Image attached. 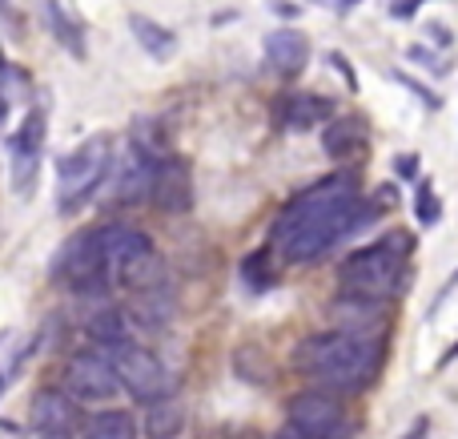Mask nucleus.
I'll use <instances>...</instances> for the list:
<instances>
[{
  "instance_id": "35",
  "label": "nucleus",
  "mask_w": 458,
  "mask_h": 439,
  "mask_svg": "<svg viewBox=\"0 0 458 439\" xmlns=\"http://www.w3.org/2000/svg\"><path fill=\"white\" fill-rule=\"evenodd\" d=\"M4 4H8V0H0V8H4Z\"/></svg>"
},
{
  "instance_id": "20",
  "label": "nucleus",
  "mask_w": 458,
  "mask_h": 439,
  "mask_svg": "<svg viewBox=\"0 0 458 439\" xmlns=\"http://www.w3.org/2000/svg\"><path fill=\"white\" fill-rule=\"evenodd\" d=\"M182 424H185V411H182V403H177L174 395H161V400L145 403V435L174 439L177 432H182Z\"/></svg>"
},
{
  "instance_id": "30",
  "label": "nucleus",
  "mask_w": 458,
  "mask_h": 439,
  "mask_svg": "<svg viewBox=\"0 0 458 439\" xmlns=\"http://www.w3.org/2000/svg\"><path fill=\"white\" fill-rule=\"evenodd\" d=\"M427 432H430V419H427V416H419V419H414V427H411V435H406V439H427Z\"/></svg>"
},
{
  "instance_id": "1",
  "label": "nucleus",
  "mask_w": 458,
  "mask_h": 439,
  "mask_svg": "<svg viewBox=\"0 0 458 439\" xmlns=\"http://www.w3.org/2000/svg\"><path fill=\"white\" fill-rule=\"evenodd\" d=\"M374 218H378V210H370L362 202L358 177L350 169H338V174H326L322 182L306 185L301 194H293L285 202L282 214L269 226V250H277L282 263L293 266L318 263L342 238L370 226Z\"/></svg>"
},
{
  "instance_id": "31",
  "label": "nucleus",
  "mask_w": 458,
  "mask_h": 439,
  "mask_svg": "<svg viewBox=\"0 0 458 439\" xmlns=\"http://www.w3.org/2000/svg\"><path fill=\"white\" fill-rule=\"evenodd\" d=\"M334 8H338V16H350L358 8V0H334Z\"/></svg>"
},
{
  "instance_id": "3",
  "label": "nucleus",
  "mask_w": 458,
  "mask_h": 439,
  "mask_svg": "<svg viewBox=\"0 0 458 439\" xmlns=\"http://www.w3.org/2000/svg\"><path fill=\"white\" fill-rule=\"evenodd\" d=\"M411 246H414L411 234L394 230L386 238H378L374 246L354 250L338 271L342 295L370 306H382L386 298H394L406 282V254H411Z\"/></svg>"
},
{
  "instance_id": "36",
  "label": "nucleus",
  "mask_w": 458,
  "mask_h": 439,
  "mask_svg": "<svg viewBox=\"0 0 458 439\" xmlns=\"http://www.w3.org/2000/svg\"><path fill=\"white\" fill-rule=\"evenodd\" d=\"M451 355H458V347H454V351H451Z\"/></svg>"
},
{
  "instance_id": "7",
  "label": "nucleus",
  "mask_w": 458,
  "mask_h": 439,
  "mask_svg": "<svg viewBox=\"0 0 458 439\" xmlns=\"http://www.w3.org/2000/svg\"><path fill=\"white\" fill-rule=\"evenodd\" d=\"M45 109H29L24 121L16 125V133L8 137V174H13V190L21 194H32L37 185V174H40V158H45Z\"/></svg>"
},
{
  "instance_id": "28",
  "label": "nucleus",
  "mask_w": 458,
  "mask_h": 439,
  "mask_svg": "<svg viewBox=\"0 0 458 439\" xmlns=\"http://www.w3.org/2000/svg\"><path fill=\"white\" fill-rule=\"evenodd\" d=\"M330 65L334 69H342V77H346V89L350 93H358V77H354V69H350V61L342 53H330Z\"/></svg>"
},
{
  "instance_id": "26",
  "label": "nucleus",
  "mask_w": 458,
  "mask_h": 439,
  "mask_svg": "<svg viewBox=\"0 0 458 439\" xmlns=\"http://www.w3.org/2000/svg\"><path fill=\"white\" fill-rule=\"evenodd\" d=\"M390 81H394V85H406V89H411V93H414V97H419V101H422V105H427V109H438V105H443V101H438V97H435V93H430V89H427V85H419V81H414V77H406V73L390 69Z\"/></svg>"
},
{
  "instance_id": "37",
  "label": "nucleus",
  "mask_w": 458,
  "mask_h": 439,
  "mask_svg": "<svg viewBox=\"0 0 458 439\" xmlns=\"http://www.w3.org/2000/svg\"><path fill=\"white\" fill-rule=\"evenodd\" d=\"M0 65H4V56H0Z\"/></svg>"
},
{
  "instance_id": "34",
  "label": "nucleus",
  "mask_w": 458,
  "mask_h": 439,
  "mask_svg": "<svg viewBox=\"0 0 458 439\" xmlns=\"http://www.w3.org/2000/svg\"><path fill=\"white\" fill-rule=\"evenodd\" d=\"M0 392H4V375H0Z\"/></svg>"
},
{
  "instance_id": "15",
  "label": "nucleus",
  "mask_w": 458,
  "mask_h": 439,
  "mask_svg": "<svg viewBox=\"0 0 458 439\" xmlns=\"http://www.w3.org/2000/svg\"><path fill=\"white\" fill-rule=\"evenodd\" d=\"M157 161H153L149 153H141V150H133V145H129L125 166H121V174H117V198L121 202H145V198H149L153 166H157Z\"/></svg>"
},
{
  "instance_id": "27",
  "label": "nucleus",
  "mask_w": 458,
  "mask_h": 439,
  "mask_svg": "<svg viewBox=\"0 0 458 439\" xmlns=\"http://www.w3.org/2000/svg\"><path fill=\"white\" fill-rule=\"evenodd\" d=\"M427 4V0H386V16L390 21H414V13Z\"/></svg>"
},
{
  "instance_id": "16",
  "label": "nucleus",
  "mask_w": 458,
  "mask_h": 439,
  "mask_svg": "<svg viewBox=\"0 0 458 439\" xmlns=\"http://www.w3.org/2000/svg\"><path fill=\"white\" fill-rule=\"evenodd\" d=\"M322 142H326V153H330V158L346 161V158H354V153L366 150L370 129H366L362 117H338V121H330V125H326Z\"/></svg>"
},
{
  "instance_id": "21",
  "label": "nucleus",
  "mask_w": 458,
  "mask_h": 439,
  "mask_svg": "<svg viewBox=\"0 0 458 439\" xmlns=\"http://www.w3.org/2000/svg\"><path fill=\"white\" fill-rule=\"evenodd\" d=\"M277 113H282V121L293 129H314L318 121L330 113V101H326V97H314V93H293L277 105Z\"/></svg>"
},
{
  "instance_id": "24",
  "label": "nucleus",
  "mask_w": 458,
  "mask_h": 439,
  "mask_svg": "<svg viewBox=\"0 0 458 439\" xmlns=\"http://www.w3.org/2000/svg\"><path fill=\"white\" fill-rule=\"evenodd\" d=\"M414 206H419V222H422V226H435L438 218H443V202H438V194L430 190V182H419Z\"/></svg>"
},
{
  "instance_id": "33",
  "label": "nucleus",
  "mask_w": 458,
  "mask_h": 439,
  "mask_svg": "<svg viewBox=\"0 0 458 439\" xmlns=\"http://www.w3.org/2000/svg\"><path fill=\"white\" fill-rule=\"evenodd\" d=\"M306 4H334V0H306Z\"/></svg>"
},
{
  "instance_id": "10",
  "label": "nucleus",
  "mask_w": 458,
  "mask_h": 439,
  "mask_svg": "<svg viewBox=\"0 0 458 439\" xmlns=\"http://www.w3.org/2000/svg\"><path fill=\"white\" fill-rule=\"evenodd\" d=\"M117 392L121 383L113 375V363L101 351H81L69 359V367H64V395L72 403H105V400H117Z\"/></svg>"
},
{
  "instance_id": "6",
  "label": "nucleus",
  "mask_w": 458,
  "mask_h": 439,
  "mask_svg": "<svg viewBox=\"0 0 458 439\" xmlns=\"http://www.w3.org/2000/svg\"><path fill=\"white\" fill-rule=\"evenodd\" d=\"M53 279L64 282L72 295H85V298H97L109 290V271H105V258H101V246H97L93 230L72 234V238L56 250Z\"/></svg>"
},
{
  "instance_id": "12",
  "label": "nucleus",
  "mask_w": 458,
  "mask_h": 439,
  "mask_svg": "<svg viewBox=\"0 0 458 439\" xmlns=\"http://www.w3.org/2000/svg\"><path fill=\"white\" fill-rule=\"evenodd\" d=\"M29 419H32V432L40 439H69L72 424H77V408L61 392H40L29 408Z\"/></svg>"
},
{
  "instance_id": "13",
  "label": "nucleus",
  "mask_w": 458,
  "mask_h": 439,
  "mask_svg": "<svg viewBox=\"0 0 458 439\" xmlns=\"http://www.w3.org/2000/svg\"><path fill=\"white\" fill-rule=\"evenodd\" d=\"M310 61V40L298 29H277L266 37V65L277 69L282 77H298Z\"/></svg>"
},
{
  "instance_id": "4",
  "label": "nucleus",
  "mask_w": 458,
  "mask_h": 439,
  "mask_svg": "<svg viewBox=\"0 0 458 439\" xmlns=\"http://www.w3.org/2000/svg\"><path fill=\"white\" fill-rule=\"evenodd\" d=\"M93 234H97V246H101L109 279H117L121 287L137 290V295L165 287V263H161V254L153 250L145 230H137V226H129V222H105V226H97Z\"/></svg>"
},
{
  "instance_id": "22",
  "label": "nucleus",
  "mask_w": 458,
  "mask_h": 439,
  "mask_svg": "<svg viewBox=\"0 0 458 439\" xmlns=\"http://www.w3.org/2000/svg\"><path fill=\"white\" fill-rule=\"evenodd\" d=\"M174 314V303H169V290H141L133 303V319L141 323V327H161V323Z\"/></svg>"
},
{
  "instance_id": "25",
  "label": "nucleus",
  "mask_w": 458,
  "mask_h": 439,
  "mask_svg": "<svg viewBox=\"0 0 458 439\" xmlns=\"http://www.w3.org/2000/svg\"><path fill=\"white\" fill-rule=\"evenodd\" d=\"M411 61H419L422 69H430L435 77H446V73H451V56L430 53V48H422V45H411Z\"/></svg>"
},
{
  "instance_id": "8",
  "label": "nucleus",
  "mask_w": 458,
  "mask_h": 439,
  "mask_svg": "<svg viewBox=\"0 0 458 439\" xmlns=\"http://www.w3.org/2000/svg\"><path fill=\"white\" fill-rule=\"evenodd\" d=\"M109 363H113L117 383L125 387L129 395H137L141 403H153V400H161V395H169V371L161 367V359L153 351H145V347L125 343L121 351H113Z\"/></svg>"
},
{
  "instance_id": "23",
  "label": "nucleus",
  "mask_w": 458,
  "mask_h": 439,
  "mask_svg": "<svg viewBox=\"0 0 458 439\" xmlns=\"http://www.w3.org/2000/svg\"><path fill=\"white\" fill-rule=\"evenodd\" d=\"M266 250H258V254H250L242 263V282L245 287H253V290H266L269 282H274V271H266Z\"/></svg>"
},
{
  "instance_id": "9",
  "label": "nucleus",
  "mask_w": 458,
  "mask_h": 439,
  "mask_svg": "<svg viewBox=\"0 0 458 439\" xmlns=\"http://www.w3.org/2000/svg\"><path fill=\"white\" fill-rule=\"evenodd\" d=\"M285 416H290L285 424L298 427L306 439H346V432H350L346 408L338 403V395H326V392L293 395Z\"/></svg>"
},
{
  "instance_id": "2",
  "label": "nucleus",
  "mask_w": 458,
  "mask_h": 439,
  "mask_svg": "<svg viewBox=\"0 0 458 439\" xmlns=\"http://www.w3.org/2000/svg\"><path fill=\"white\" fill-rule=\"evenodd\" d=\"M382 363L378 343L362 331H322L293 347V371L318 383L326 395H354L374 379Z\"/></svg>"
},
{
  "instance_id": "14",
  "label": "nucleus",
  "mask_w": 458,
  "mask_h": 439,
  "mask_svg": "<svg viewBox=\"0 0 458 439\" xmlns=\"http://www.w3.org/2000/svg\"><path fill=\"white\" fill-rule=\"evenodd\" d=\"M40 21H45V29L53 32V40L64 48V53L77 56V61H85V53H89L85 29H81V21L61 4V0H40Z\"/></svg>"
},
{
  "instance_id": "5",
  "label": "nucleus",
  "mask_w": 458,
  "mask_h": 439,
  "mask_svg": "<svg viewBox=\"0 0 458 439\" xmlns=\"http://www.w3.org/2000/svg\"><path fill=\"white\" fill-rule=\"evenodd\" d=\"M113 169V137L93 133L69 150L61 161H56V210L61 214H77L89 198L105 185Z\"/></svg>"
},
{
  "instance_id": "19",
  "label": "nucleus",
  "mask_w": 458,
  "mask_h": 439,
  "mask_svg": "<svg viewBox=\"0 0 458 439\" xmlns=\"http://www.w3.org/2000/svg\"><path fill=\"white\" fill-rule=\"evenodd\" d=\"M81 439H137V419L121 408H105L81 424Z\"/></svg>"
},
{
  "instance_id": "32",
  "label": "nucleus",
  "mask_w": 458,
  "mask_h": 439,
  "mask_svg": "<svg viewBox=\"0 0 458 439\" xmlns=\"http://www.w3.org/2000/svg\"><path fill=\"white\" fill-rule=\"evenodd\" d=\"M4 117H8V93H0V125H4Z\"/></svg>"
},
{
  "instance_id": "18",
  "label": "nucleus",
  "mask_w": 458,
  "mask_h": 439,
  "mask_svg": "<svg viewBox=\"0 0 458 439\" xmlns=\"http://www.w3.org/2000/svg\"><path fill=\"white\" fill-rule=\"evenodd\" d=\"M85 331L101 351H121V347L129 343V319H125V311H113V306H101V311L85 323Z\"/></svg>"
},
{
  "instance_id": "17",
  "label": "nucleus",
  "mask_w": 458,
  "mask_h": 439,
  "mask_svg": "<svg viewBox=\"0 0 458 439\" xmlns=\"http://www.w3.org/2000/svg\"><path fill=\"white\" fill-rule=\"evenodd\" d=\"M129 32L137 37V45L153 56V61H169L177 53V32L157 24L153 16H141V13H129Z\"/></svg>"
},
{
  "instance_id": "29",
  "label": "nucleus",
  "mask_w": 458,
  "mask_h": 439,
  "mask_svg": "<svg viewBox=\"0 0 458 439\" xmlns=\"http://www.w3.org/2000/svg\"><path fill=\"white\" fill-rule=\"evenodd\" d=\"M394 169H398V177H406V182H411V177H419V158H414V153L394 158Z\"/></svg>"
},
{
  "instance_id": "11",
  "label": "nucleus",
  "mask_w": 458,
  "mask_h": 439,
  "mask_svg": "<svg viewBox=\"0 0 458 439\" xmlns=\"http://www.w3.org/2000/svg\"><path fill=\"white\" fill-rule=\"evenodd\" d=\"M149 202H153V206H161L165 214H185V210L193 206V182H190L185 161H177V158H169V153H165V158L153 166Z\"/></svg>"
}]
</instances>
